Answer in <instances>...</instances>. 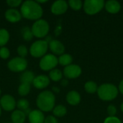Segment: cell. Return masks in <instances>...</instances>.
<instances>
[{
  "mask_svg": "<svg viewBox=\"0 0 123 123\" xmlns=\"http://www.w3.org/2000/svg\"><path fill=\"white\" fill-rule=\"evenodd\" d=\"M68 4L70 8L75 11L80 10L83 7V2L81 0H69Z\"/></svg>",
  "mask_w": 123,
  "mask_h": 123,
  "instance_id": "83f0119b",
  "label": "cell"
},
{
  "mask_svg": "<svg viewBox=\"0 0 123 123\" xmlns=\"http://www.w3.org/2000/svg\"><path fill=\"white\" fill-rule=\"evenodd\" d=\"M104 123H122L120 120L117 117H107L105 118Z\"/></svg>",
  "mask_w": 123,
  "mask_h": 123,
  "instance_id": "d6a6232c",
  "label": "cell"
},
{
  "mask_svg": "<svg viewBox=\"0 0 123 123\" xmlns=\"http://www.w3.org/2000/svg\"><path fill=\"white\" fill-rule=\"evenodd\" d=\"M48 50V43L43 39L33 42L29 49L30 55L35 58H41L47 54Z\"/></svg>",
  "mask_w": 123,
  "mask_h": 123,
  "instance_id": "5b68a950",
  "label": "cell"
},
{
  "mask_svg": "<svg viewBox=\"0 0 123 123\" xmlns=\"http://www.w3.org/2000/svg\"><path fill=\"white\" fill-rule=\"evenodd\" d=\"M53 115L57 117H63L67 114V109L63 105H58L54 107L52 110Z\"/></svg>",
  "mask_w": 123,
  "mask_h": 123,
  "instance_id": "7402d4cb",
  "label": "cell"
},
{
  "mask_svg": "<svg viewBox=\"0 0 123 123\" xmlns=\"http://www.w3.org/2000/svg\"><path fill=\"white\" fill-rule=\"evenodd\" d=\"M22 0H6V4L9 6L11 9H17V7L20 6L22 4Z\"/></svg>",
  "mask_w": 123,
  "mask_h": 123,
  "instance_id": "4dcf8cb0",
  "label": "cell"
},
{
  "mask_svg": "<svg viewBox=\"0 0 123 123\" xmlns=\"http://www.w3.org/2000/svg\"><path fill=\"white\" fill-rule=\"evenodd\" d=\"M30 90H31L30 84H25V83H21L19 84V86H18V89H17L18 94L22 97L27 96L30 94Z\"/></svg>",
  "mask_w": 123,
  "mask_h": 123,
  "instance_id": "cb8c5ba5",
  "label": "cell"
},
{
  "mask_svg": "<svg viewBox=\"0 0 123 123\" xmlns=\"http://www.w3.org/2000/svg\"><path fill=\"white\" fill-rule=\"evenodd\" d=\"M61 85L63 87H66L68 85V81L67 79H63L61 81Z\"/></svg>",
  "mask_w": 123,
  "mask_h": 123,
  "instance_id": "e575fe53",
  "label": "cell"
},
{
  "mask_svg": "<svg viewBox=\"0 0 123 123\" xmlns=\"http://www.w3.org/2000/svg\"><path fill=\"white\" fill-rule=\"evenodd\" d=\"M17 52L18 56L21 58H25L29 53L28 48L25 45H19L17 48Z\"/></svg>",
  "mask_w": 123,
  "mask_h": 123,
  "instance_id": "f1b7e54d",
  "label": "cell"
},
{
  "mask_svg": "<svg viewBox=\"0 0 123 123\" xmlns=\"http://www.w3.org/2000/svg\"><path fill=\"white\" fill-rule=\"evenodd\" d=\"M104 0H86L83 4L85 13L89 15H94L99 13L105 6Z\"/></svg>",
  "mask_w": 123,
  "mask_h": 123,
  "instance_id": "ba28073f",
  "label": "cell"
},
{
  "mask_svg": "<svg viewBox=\"0 0 123 123\" xmlns=\"http://www.w3.org/2000/svg\"><path fill=\"white\" fill-rule=\"evenodd\" d=\"M63 72L60 69L56 68L49 71V74H48V77L50 80L54 82L61 81L63 79Z\"/></svg>",
  "mask_w": 123,
  "mask_h": 123,
  "instance_id": "44dd1931",
  "label": "cell"
},
{
  "mask_svg": "<svg viewBox=\"0 0 123 123\" xmlns=\"http://www.w3.org/2000/svg\"><path fill=\"white\" fill-rule=\"evenodd\" d=\"M0 107L6 112H13L17 107V101L11 94H4L0 98Z\"/></svg>",
  "mask_w": 123,
  "mask_h": 123,
  "instance_id": "9c48e42d",
  "label": "cell"
},
{
  "mask_svg": "<svg viewBox=\"0 0 123 123\" xmlns=\"http://www.w3.org/2000/svg\"><path fill=\"white\" fill-rule=\"evenodd\" d=\"M35 77V74L32 71L26 70L21 74L19 79H20L21 83L28 84L31 85L32 84V81H33Z\"/></svg>",
  "mask_w": 123,
  "mask_h": 123,
  "instance_id": "d6986e66",
  "label": "cell"
},
{
  "mask_svg": "<svg viewBox=\"0 0 123 123\" xmlns=\"http://www.w3.org/2000/svg\"><path fill=\"white\" fill-rule=\"evenodd\" d=\"M50 84V80L48 76L45 74H40L35 76L33 81L32 85L37 89H46Z\"/></svg>",
  "mask_w": 123,
  "mask_h": 123,
  "instance_id": "7c38bea8",
  "label": "cell"
},
{
  "mask_svg": "<svg viewBox=\"0 0 123 123\" xmlns=\"http://www.w3.org/2000/svg\"><path fill=\"white\" fill-rule=\"evenodd\" d=\"M19 11L22 18L34 22L41 19L43 15L42 6L36 1L33 0H27L23 1L20 6Z\"/></svg>",
  "mask_w": 123,
  "mask_h": 123,
  "instance_id": "6da1fadb",
  "label": "cell"
},
{
  "mask_svg": "<svg viewBox=\"0 0 123 123\" xmlns=\"http://www.w3.org/2000/svg\"><path fill=\"white\" fill-rule=\"evenodd\" d=\"M58 64V57L52 53H47L39 61V67L43 71H50Z\"/></svg>",
  "mask_w": 123,
  "mask_h": 123,
  "instance_id": "52a82bcc",
  "label": "cell"
},
{
  "mask_svg": "<svg viewBox=\"0 0 123 123\" xmlns=\"http://www.w3.org/2000/svg\"><path fill=\"white\" fill-rule=\"evenodd\" d=\"M54 94H58V93H59L60 92V89L58 87V86H53V87H52V91H51Z\"/></svg>",
  "mask_w": 123,
  "mask_h": 123,
  "instance_id": "d590c367",
  "label": "cell"
},
{
  "mask_svg": "<svg viewBox=\"0 0 123 123\" xmlns=\"http://www.w3.org/2000/svg\"><path fill=\"white\" fill-rule=\"evenodd\" d=\"M1 89H0V97H1Z\"/></svg>",
  "mask_w": 123,
  "mask_h": 123,
  "instance_id": "60d3db41",
  "label": "cell"
},
{
  "mask_svg": "<svg viewBox=\"0 0 123 123\" xmlns=\"http://www.w3.org/2000/svg\"><path fill=\"white\" fill-rule=\"evenodd\" d=\"M28 62L26 58L16 56L11 58L7 63L8 69L14 73H22L26 71Z\"/></svg>",
  "mask_w": 123,
  "mask_h": 123,
  "instance_id": "8992f818",
  "label": "cell"
},
{
  "mask_svg": "<svg viewBox=\"0 0 123 123\" xmlns=\"http://www.w3.org/2000/svg\"><path fill=\"white\" fill-rule=\"evenodd\" d=\"M27 115L25 112L19 110H14L12 112L10 119L12 123H25Z\"/></svg>",
  "mask_w": 123,
  "mask_h": 123,
  "instance_id": "ac0fdd59",
  "label": "cell"
},
{
  "mask_svg": "<svg viewBox=\"0 0 123 123\" xmlns=\"http://www.w3.org/2000/svg\"><path fill=\"white\" fill-rule=\"evenodd\" d=\"M107 114L109 115V117H115V115L117 114V108L115 105H110L107 107Z\"/></svg>",
  "mask_w": 123,
  "mask_h": 123,
  "instance_id": "1f68e13d",
  "label": "cell"
},
{
  "mask_svg": "<svg viewBox=\"0 0 123 123\" xmlns=\"http://www.w3.org/2000/svg\"><path fill=\"white\" fill-rule=\"evenodd\" d=\"M44 123H58V121L57 118L53 115H48L45 117Z\"/></svg>",
  "mask_w": 123,
  "mask_h": 123,
  "instance_id": "836d02e7",
  "label": "cell"
},
{
  "mask_svg": "<svg viewBox=\"0 0 123 123\" xmlns=\"http://www.w3.org/2000/svg\"><path fill=\"white\" fill-rule=\"evenodd\" d=\"M120 109H121V110H122V112H123V102L121 104V106H120Z\"/></svg>",
  "mask_w": 123,
  "mask_h": 123,
  "instance_id": "f35d334b",
  "label": "cell"
},
{
  "mask_svg": "<svg viewBox=\"0 0 123 123\" xmlns=\"http://www.w3.org/2000/svg\"><path fill=\"white\" fill-rule=\"evenodd\" d=\"M97 94L103 101L114 100L118 94V89L112 84H103L98 87Z\"/></svg>",
  "mask_w": 123,
  "mask_h": 123,
  "instance_id": "3957f363",
  "label": "cell"
},
{
  "mask_svg": "<svg viewBox=\"0 0 123 123\" xmlns=\"http://www.w3.org/2000/svg\"><path fill=\"white\" fill-rule=\"evenodd\" d=\"M39 4H45V3H46V2H48V0H37V1H36Z\"/></svg>",
  "mask_w": 123,
  "mask_h": 123,
  "instance_id": "74e56055",
  "label": "cell"
},
{
  "mask_svg": "<svg viewBox=\"0 0 123 123\" xmlns=\"http://www.w3.org/2000/svg\"><path fill=\"white\" fill-rule=\"evenodd\" d=\"M68 8V2L65 0H57L50 6V12L54 15H61L66 12Z\"/></svg>",
  "mask_w": 123,
  "mask_h": 123,
  "instance_id": "8fae6325",
  "label": "cell"
},
{
  "mask_svg": "<svg viewBox=\"0 0 123 123\" xmlns=\"http://www.w3.org/2000/svg\"><path fill=\"white\" fill-rule=\"evenodd\" d=\"M37 109L43 112H49L55 106V96L50 90H44L38 94L36 98Z\"/></svg>",
  "mask_w": 123,
  "mask_h": 123,
  "instance_id": "7a4b0ae2",
  "label": "cell"
},
{
  "mask_svg": "<svg viewBox=\"0 0 123 123\" xmlns=\"http://www.w3.org/2000/svg\"><path fill=\"white\" fill-rule=\"evenodd\" d=\"M118 89H119L120 92L123 95V79L120 81V83L119 84V86H118Z\"/></svg>",
  "mask_w": 123,
  "mask_h": 123,
  "instance_id": "8d00e7d4",
  "label": "cell"
},
{
  "mask_svg": "<svg viewBox=\"0 0 123 123\" xmlns=\"http://www.w3.org/2000/svg\"><path fill=\"white\" fill-rule=\"evenodd\" d=\"M48 49L52 52V54L55 55H61L65 52L64 45L58 40L52 39L48 42Z\"/></svg>",
  "mask_w": 123,
  "mask_h": 123,
  "instance_id": "4fadbf2b",
  "label": "cell"
},
{
  "mask_svg": "<svg viewBox=\"0 0 123 123\" xmlns=\"http://www.w3.org/2000/svg\"><path fill=\"white\" fill-rule=\"evenodd\" d=\"M17 110L25 112L29 109L30 102L27 99L25 98H22L17 102Z\"/></svg>",
  "mask_w": 123,
  "mask_h": 123,
  "instance_id": "4316f807",
  "label": "cell"
},
{
  "mask_svg": "<svg viewBox=\"0 0 123 123\" xmlns=\"http://www.w3.org/2000/svg\"><path fill=\"white\" fill-rule=\"evenodd\" d=\"M10 39V34L5 28H0V48L5 46Z\"/></svg>",
  "mask_w": 123,
  "mask_h": 123,
  "instance_id": "603a6c76",
  "label": "cell"
},
{
  "mask_svg": "<svg viewBox=\"0 0 123 123\" xmlns=\"http://www.w3.org/2000/svg\"><path fill=\"white\" fill-rule=\"evenodd\" d=\"M31 30L35 37L43 40L46 37L49 33L50 25L47 20L41 18L34 22L31 26Z\"/></svg>",
  "mask_w": 123,
  "mask_h": 123,
  "instance_id": "277c9868",
  "label": "cell"
},
{
  "mask_svg": "<svg viewBox=\"0 0 123 123\" xmlns=\"http://www.w3.org/2000/svg\"><path fill=\"white\" fill-rule=\"evenodd\" d=\"M58 64L66 67L72 64L73 57L71 55L68 53H63L58 58Z\"/></svg>",
  "mask_w": 123,
  "mask_h": 123,
  "instance_id": "ffe728a7",
  "label": "cell"
},
{
  "mask_svg": "<svg viewBox=\"0 0 123 123\" xmlns=\"http://www.w3.org/2000/svg\"><path fill=\"white\" fill-rule=\"evenodd\" d=\"M1 112H2V110H1V107H0V117H1Z\"/></svg>",
  "mask_w": 123,
  "mask_h": 123,
  "instance_id": "ab89813d",
  "label": "cell"
},
{
  "mask_svg": "<svg viewBox=\"0 0 123 123\" xmlns=\"http://www.w3.org/2000/svg\"><path fill=\"white\" fill-rule=\"evenodd\" d=\"M82 73L81 68L76 64H71L64 67L63 74L67 79H74L79 77Z\"/></svg>",
  "mask_w": 123,
  "mask_h": 123,
  "instance_id": "30bf717a",
  "label": "cell"
},
{
  "mask_svg": "<svg viewBox=\"0 0 123 123\" xmlns=\"http://www.w3.org/2000/svg\"><path fill=\"white\" fill-rule=\"evenodd\" d=\"M84 89L89 94H94L97 92L98 86L93 81H89L84 84Z\"/></svg>",
  "mask_w": 123,
  "mask_h": 123,
  "instance_id": "484cf974",
  "label": "cell"
},
{
  "mask_svg": "<svg viewBox=\"0 0 123 123\" xmlns=\"http://www.w3.org/2000/svg\"><path fill=\"white\" fill-rule=\"evenodd\" d=\"M10 57V50L6 46L0 48V58L3 60H6Z\"/></svg>",
  "mask_w": 123,
  "mask_h": 123,
  "instance_id": "f546056e",
  "label": "cell"
},
{
  "mask_svg": "<svg viewBox=\"0 0 123 123\" xmlns=\"http://www.w3.org/2000/svg\"><path fill=\"white\" fill-rule=\"evenodd\" d=\"M30 123H44L45 116L44 112L37 110H32L27 115Z\"/></svg>",
  "mask_w": 123,
  "mask_h": 123,
  "instance_id": "9a60e30c",
  "label": "cell"
},
{
  "mask_svg": "<svg viewBox=\"0 0 123 123\" xmlns=\"http://www.w3.org/2000/svg\"><path fill=\"white\" fill-rule=\"evenodd\" d=\"M5 19L10 23H17L19 22L22 17L20 13V11L17 9H8L4 12Z\"/></svg>",
  "mask_w": 123,
  "mask_h": 123,
  "instance_id": "5bb4252c",
  "label": "cell"
},
{
  "mask_svg": "<svg viewBox=\"0 0 123 123\" xmlns=\"http://www.w3.org/2000/svg\"><path fill=\"white\" fill-rule=\"evenodd\" d=\"M21 35L22 38L25 41H30L33 39L34 36L31 30V27L28 26H25L21 29Z\"/></svg>",
  "mask_w": 123,
  "mask_h": 123,
  "instance_id": "d4e9b609",
  "label": "cell"
},
{
  "mask_svg": "<svg viewBox=\"0 0 123 123\" xmlns=\"http://www.w3.org/2000/svg\"><path fill=\"white\" fill-rule=\"evenodd\" d=\"M105 7L106 10L110 14H117L121 9V5L119 1L116 0H109L105 2Z\"/></svg>",
  "mask_w": 123,
  "mask_h": 123,
  "instance_id": "e0dca14e",
  "label": "cell"
},
{
  "mask_svg": "<svg viewBox=\"0 0 123 123\" xmlns=\"http://www.w3.org/2000/svg\"><path fill=\"white\" fill-rule=\"evenodd\" d=\"M66 99L68 104H69L70 105L76 106L78 105L81 102V95L78 92L75 90H71L67 93Z\"/></svg>",
  "mask_w": 123,
  "mask_h": 123,
  "instance_id": "2e32d148",
  "label": "cell"
}]
</instances>
